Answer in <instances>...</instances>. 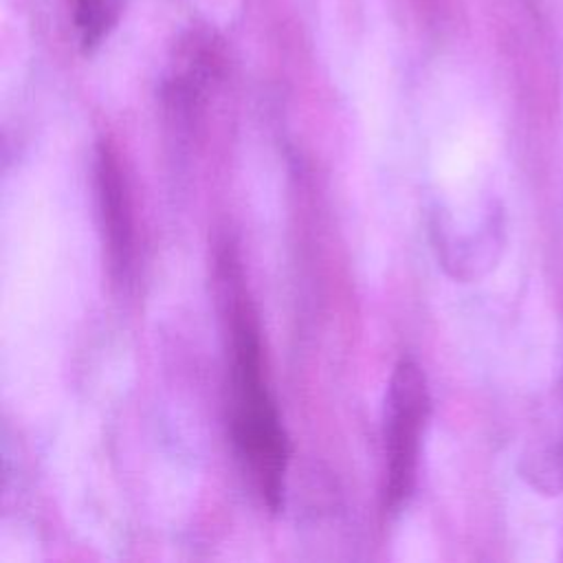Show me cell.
Returning a JSON list of instances; mask_svg holds the SVG:
<instances>
[{"mask_svg":"<svg viewBox=\"0 0 563 563\" xmlns=\"http://www.w3.org/2000/svg\"><path fill=\"white\" fill-rule=\"evenodd\" d=\"M231 438L244 471L262 501L277 512L290 446L275 400L268 391L260 330L242 290H231Z\"/></svg>","mask_w":563,"mask_h":563,"instance_id":"6da1fadb","label":"cell"},{"mask_svg":"<svg viewBox=\"0 0 563 563\" xmlns=\"http://www.w3.org/2000/svg\"><path fill=\"white\" fill-rule=\"evenodd\" d=\"M385 510L398 512L416 486L420 438L429 418V389L420 365L402 356L385 398Z\"/></svg>","mask_w":563,"mask_h":563,"instance_id":"7a4b0ae2","label":"cell"},{"mask_svg":"<svg viewBox=\"0 0 563 563\" xmlns=\"http://www.w3.org/2000/svg\"><path fill=\"white\" fill-rule=\"evenodd\" d=\"M125 0H75V29L84 51H95L117 26Z\"/></svg>","mask_w":563,"mask_h":563,"instance_id":"277c9868","label":"cell"},{"mask_svg":"<svg viewBox=\"0 0 563 563\" xmlns=\"http://www.w3.org/2000/svg\"><path fill=\"white\" fill-rule=\"evenodd\" d=\"M95 180L108 264L112 275L121 279L132 264V205L119 158L106 141L97 147Z\"/></svg>","mask_w":563,"mask_h":563,"instance_id":"3957f363","label":"cell"}]
</instances>
